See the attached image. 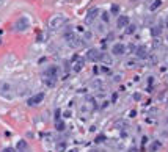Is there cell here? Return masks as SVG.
I'll use <instances>...</instances> for the list:
<instances>
[{
	"mask_svg": "<svg viewBox=\"0 0 168 152\" xmlns=\"http://www.w3.org/2000/svg\"><path fill=\"white\" fill-rule=\"evenodd\" d=\"M157 147H160V143H154V144L151 146V151L154 152V151H156V149H157Z\"/></svg>",
	"mask_w": 168,
	"mask_h": 152,
	"instance_id": "obj_21",
	"label": "cell"
},
{
	"mask_svg": "<svg viewBox=\"0 0 168 152\" xmlns=\"http://www.w3.org/2000/svg\"><path fill=\"white\" fill-rule=\"evenodd\" d=\"M132 50H135L134 44H127V45H126V53H132Z\"/></svg>",
	"mask_w": 168,
	"mask_h": 152,
	"instance_id": "obj_18",
	"label": "cell"
},
{
	"mask_svg": "<svg viewBox=\"0 0 168 152\" xmlns=\"http://www.w3.org/2000/svg\"><path fill=\"white\" fill-rule=\"evenodd\" d=\"M98 14H99V8H91V10L88 11V14H87V17H85V21H87V24H90V22H93L94 19L98 17Z\"/></svg>",
	"mask_w": 168,
	"mask_h": 152,
	"instance_id": "obj_8",
	"label": "cell"
},
{
	"mask_svg": "<svg viewBox=\"0 0 168 152\" xmlns=\"http://www.w3.org/2000/svg\"><path fill=\"white\" fill-rule=\"evenodd\" d=\"M162 5V0H154V3H151V6H149V10L151 11H156L159 6Z\"/></svg>",
	"mask_w": 168,
	"mask_h": 152,
	"instance_id": "obj_13",
	"label": "cell"
},
{
	"mask_svg": "<svg viewBox=\"0 0 168 152\" xmlns=\"http://www.w3.org/2000/svg\"><path fill=\"white\" fill-rule=\"evenodd\" d=\"M28 27H30V21L27 19V17H21V19L14 24V30L16 31H25Z\"/></svg>",
	"mask_w": 168,
	"mask_h": 152,
	"instance_id": "obj_2",
	"label": "cell"
},
{
	"mask_svg": "<svg viewBox=\"0 0 168 152\" xmlns=\"http://www.w3.org/2000/svg\"><path fill=\"white\" fill-rule=\"evenodd\" d=\"M65 24H66V17L58 14V16H53L52 19L49 21V28L55 31V30H58V28H61Z\"/></svg>",
	"mask_w": 168,
	"mask_h": 152,
	"instance_id": "obj_1",
	"label": "cell"
},
{
	"mask_svg": "<svg viewBox=\"0 0 168 152\" xmlns=\"http://www.w3.org/2000/svg\"><path fill=\"white\" fill-rule=\"evenodd\" d=\"M99 61H102V64H112V58H110V55H107V53H104L101 55V60Z\"/></svg>",
	"mask_w": 168,
	"mask_h": 152,
	"instance_id": "obj_12",
	"label": "cell"
},
{
	"mask_svg": "<svg viewBox=\"0 0 168 152\" xmlns=\"http://www.w3.org/2000/svg\"><path fill=\"white\" fill-rule=\"evenodd\" d=\"M135 30H137V25H134V24H129L127 27H126V33L127 35H132Z\"/></svg>",
	"mask_w": 168,
	"mask_h": 152,
	"instance_id": "obj_14",
	"label": "cell"
},
{
	"mask_svg": "<svg viewBox=\"0 0 168 152\" xmlns=\"http://www.w3.org/2000/svg\"><path fill=\"white\" fill-rule=\"evenodd\" d=\"M3 152H16V151L13 149V147H5V149H3Z\"/></svg>",
	"mask_w": 168,
	"mask_h": 152,
	"instance_id": "obj_23",
	"label": "cell"
},
{
	"mask_svg": "<svg viewBox=\"0 0 168 152\" xmlns=\"http://www.w3.org/2000/svg\"><path fill=\"white\" fill-rule=\"evenodd\" d=\"M60 110H57V112H55V119H60Z\"/></svg>",
	"mask_w": 168,
	"mask_h": 152,
	"instance_id": "obj_24",
	"label": "cell"
},
{
	"mask_svg": "<svg viewBox=\"0 0 168 152\" xmlns=\"http://www.w3.org/2000/svg\"><path fill=\"white\" fill-rule=\"evenodd\" d=\"M94 141H96V143H104V141H105V136H104V135H98Z\"/></svg>",
	"mask_w": 168,
	"mask_h": 152,
	"instance_id": "obj_19",
	"label": "cell"
},
{
	"mask_svg": "<svg viewBox=\"0 0 168 152\" xmlns=\"http://www.w3.org/2000/svg\"><path fill=\"white\" fill-rule=\"evenodd\" d=\"M101 55L102 52H99L98 49H90L88 52H87V60H90V61H93V63H96L101 60Z\"/></svg>",
	"mask_w": 168,
	"mask_h": 152,
	"instance_id": "obj_5",
	"label": "cell"
},
{
	"mask_svg": "<svg viewBox=\"0 0 168 152\" xmlns=\"http://www.w3.org/2000/svg\"><path fill=\"white\" fill-rule=\"evenodd\" d=\"M165 27L168 28V16H167V19H165Z\"/></svg>",
	"mask_w": 168,
	"mask_h": 152,
	"instance_id": "obj_25",
	"label": "cell"
},
{
	"mask_svg": "<svg viewBox=\"0 0 168 152\" xmlns=\"http://www.w3.org/2000/svg\"><path fill=\"white\" fill-rule=\"evenodd\" d=\"M112 53H113V55H116V57H121V55H124V53H126V45H124V44H121V43L113 44V47H112Z\"/></svg>",
	"mask_w": 168,
	"mask_h": 152,
	"instance_id": "obj_6",
	"label": "cell"
},
{
	"mask_svg": "<svg viewBox=\"0 0 168 152\" xmlns=\"http://www.w3.org/2000/svg\"><path fill=\"white\" fill-rule=\"evenodd\" d=\"M68 44H69L72 49H82L83 47V41H82V38H79V36H75V35L68 41Z\"/></svg>",
	"mask_w": 168,
	"mask_h": 152,
	"instance_id": "obj_7",
	"label": "cell"
},
{
	"mask_svg": "<svg viewBox=\"0 0 168 152\" xmlns=\"http://www.w3.org/2000/svg\"><path fill=\"white\" fill-rule=\"evenodd\" d=\"M83 63H85L83 58L79 57V55H74V57H72V69H74V72L82 71V67H83Z\"/></svg>",
	"mask_w": 168,
	"mask_h": 152,
	"instance_id": "obj_4",
	"label": "cell"
},
{
	"mask_svg": "<svg viewBox=\"0 0 168 152\" xmlns=\"http://www.w3.org/2000/svg\"><path fill=\"white\" fill-rule=\"evenodd\" d=\"M102 19H104V22L108 21V13H102Z\"/></svg>",
	"mask_w": 168,
	"mask_h": 152,
	"instance_id": "obj_22",
	"label": "cell"
},
{
	"mask_svg": "<svg viewBox=\"0 0 168 152\" xmlns=\"http://www.w3.org/2000/svg\"><path fill=\"white\" fill-rule=\"evenodd\" d=\"M129 25V17L127 16H120L116 21V27L118 28H126Z\"/></svg>",
	"mask_w": 168,
	"mask_h": 152,
	"instance_id": "obj_10",
	"label": "cell"
},
{
	"mask_svg": "<svg viewBox=\"0 0 168 152\" xmlns=\"http://www.w3.org/2000/svg\"><path fill=\"white\" fill-rule=\"evenodd\" d=\"M160 33H162V28H160V27H152V28H151V35H152V36H159Z\"/></svg>",
	"mask_w": 168,
	"mask_h": 152,
	"instance_id": "obj_16",
	"label": "cell"
},
{
	"mask_svg": "<svg viewBox=\"0 0 168 152\" xmlns=\"http://www.w3.org/2000/svg\"><path fill=\"white\" fill-rule=\"evenodd\" d=\"M55 126H57L58 130H63V129H65V122L60 121V119H57V121H55Z\"/></svg>",
	"mask_w": 168,
	"mask_h": 152,
	"instance_id": "obj_17",
	"label": "cell"
},
{
	"mask_svg": "<svg viewBox=\"0 0 168 152\" xmlns=\"http://www.w3.org/2000/svg\"><path fill=\"white\" fill-rule=\"evenodd\" d=\"M43 100H44V93H38V94H35V96L27 99V104H28L30 107H35V105H39Z\"/></svg>",
	"mask_w": 168,
	"mask_h": 152,
	"instance_id": "obj_3",
	"label": "cell"
},
{
	"mask_svg": "<svg viewBox=\"0 0 168 152\" xmlns=\"http://www.w3.org/2000/svg\"><path fill=\"white\" fill-rule=\"evenodd\" d=\"M90 152H99V151H96V149H94V151H90Z\"/></svg>",
	"mask_w": 168,
	"mask_h": 152,
	"instance_id": "obj_26",
	"label": "cell"
},
{
	"mask_svg": "<svg viewBox=\"0 0 168 152\" xmlns=\"http://www.w3.org/2000/svg\"><path fill=\"white\" fill-rule=\"evenodd\" d=\"M16 151L17 152H28L30 147H28V144H27L25 140H19V141H17V146H16Z\"/></svg>",
	"mask_w": 168,
	"mask_h": 152,
	"instance_id": "obj_11",
	"label": "cell"
},
{
	"mask_svg": "<svg viewBox=\"0 0 168 152\" xmlns=\"http://www.w3.org/2000/svg\"><path fill=\"white\" fill-rule=\"evenodd\" d=\"M66 143L65 141H61V143H58V144H57V152H65L66 151Z\"/></svg>",
	"mask_w": 168,
	"mask_h": 152,
	"instance_id": "obj_15",
	"label": "cell"
},
{
	"mask_svg": "<svg viewBox=\"0 0 168 152\" xmlns=\"http://www.w3.org/2000/svg\"><path fill=\"white\" fill-rule=\"evenodd\" d=\"M135 55H137L138 58H142V60H145V58L149 57V53H148V50H146V47H145V45H140V47L135 49Z\"/></svg>",
	"mask_w": 168,
	"mask_h": 152,
	"instance_id": "obj_9",
	"label": "cell"
},
{
	"mask_svg": "<svg viewBox=\"0 0 168 152\" xmlns=\"http://www.w3.org/2000/svg\"><path fill=\"white\" fill-rule=\"evenodd\" d=\"M118 11H120V6H118V5H112V13H113V14H116Z\"/></svg>",
	"mask_w": 168,
	"mask_h": 152,
	"instance_id": "obj_20",
	"label": "cell"
},
{
	"mask_svg": "<svg viewBox=\"0 0 168 152\" xmlns=\"http://www.w3.org/2000/svg\"><path fill=\"white\" fill-rule=\"evenodd\" d=\"M0 43H2V41H0Z\"/></svg>",
	"mask_w": 168,
	"mask_h": 152,
	"instance_id": "obj_27",
	"label": "cell"
}]
</instances>
